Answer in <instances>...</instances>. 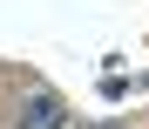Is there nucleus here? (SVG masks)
I'll list each match as a JSON object with an SVG mask.
<instances>
[{
	"label": "nucleus",
	"instance_id": "1",
	"mask_svg": "<svg viewBox=\"0 0 149 129\" xmlns=\"http://www.w3.org/2000/svg\"><path fill=\"white\" fill-rule=\"evenodd\" d=\"M20 129H68V109H61V95L34 88V95H27V109H20Z\"/></svg>",
	"mask_w": 149,
	"mask_h": 129
},
{
	"label": "nucleus",
	"instance_id": "2",
	"mask_svg": "<svg viewBox=\"0 0 149 129\" xmlns=\"http://www.w3.org/2000/svg\"><path fill=\"white\" fill-rule=\"evenodd\" d=\"M102 129H136V122H102Z\"/></svg>",
	"mask_w": 149,
	"mask_h": 129
}]
</instances>
